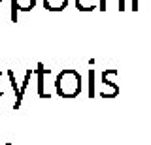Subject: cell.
I'll list each match as a JSON object with an SVG mask.
<instances>
[{
    "instance_id": "obj_1",
    "label": "cell",
    "mask_w": 151,
    "mask_h": 145,
    "mask_svg": "<svg viewBox=\"0 0 151 145\" xmlns=\"http://www.w3.org/2000/svg\"><path fill=\"white\" fill-rule=\"evenodd\" d=\"M57 94L63 98H72L81 92V76L76 70H63L55 79Z\"/></svg>"
},
{
    "instance_id": "obj_2",
    "label": "cell",
    "mask_w": 151,
    "mask_h": 145,
    "mask_svg": "<svg viewBox=\"0 0 151 145\" xmlns=\"http://www.w3.org/2000/svg\"><path fill=\"white\" fill-rule=\"evenodd\" d=\"M36 0H12V19L17 21V11H30Z\"/></svg>"
},
{
    "instance_id": "obj_3",
    "label": "cell",
    "mask_w": 151,
    "mask_h": 145,
    "mask_svg": "<svg viewBox=\"0 0 151 145\" xmlns=\"http://www.w3.org/2000/svg\"><path fill=\"white\" fill-rule=\"evenodd\" d=\"M74 2L79 11H93L96 10V6H100V0H74Z\"/></svg>"
},
{
    "instance_id": "obj_4",
    "label": "cell",
    "mask_w": 151,
    "mask_h": 145,
    "mask_svg": "<svg viewBox=\"0 0 151 145\" xmlns=\"http://www.w3.org/2000/svg\"><path fill=\"white\" fill-rule=\"evenodd\" d=\"M68 4V0H44V6L45 10L49 11H63Z\"/></svg>"
},
{
    "instance_id": "obj_5",
    "label": "cell",
    "mask_w": 151,
    "mask_h": 145,
    "mask_svg": "<svg viewBox=\"0 0 151 145\" xmlns=\"http://www.w3.org/2000/svg\"><path fill=\"white\" fill-rule=\"evenodd\" d=\"M44 72H45L44 64H38V92H40L42 98H49V96L44 92Z\"/></svg>"
},
{
    "instance_id": "obj_6",
    "label": "cell",
    "mask_w": 151,
    "mask_h": 145,
    "mask_svg": "<svg viewBox=\"0 0 151 145\" xmlns=\"http://www.w3.org/2000/svg\"><path fill=\"white\" fill-rule=\"evenodd\" d=\"M89 81H91V83H93V70H91V72H89ZM89 94H91V96L94 94V89H93V85H91V87H89Z\"/></svg>"
},
{
    "instance_id": "obj_7",
    "label": "cell",
    "mask_w": 151,
    "mask_h": 145,
    "mask_svg": "<svg viewBox=\"0 0 151 145\" xmlns=\"http://www.w3.org/2000/svg\"><path fill=\"white\" fill-rule=\"evenodd\" d=\"M2 77H4V76H2V72H0V96L4 94V83H2Z\"/></svg>"
},
{
    "instance_id": "obj_8",
    "label": "cell",
    "mask_w": 151,
    "mask_h": 145,
    "mask_svg": "<svg viewBox=\"0 0 151 145\" xmlns=\"http://www.w3.org/2000/svg\"><path fill=\"white\" fill-rule=\"evenodd\" d=\"M138 8H140V6H138V0H132V10L136 11V10H138Z\"/></svg>"
},
{
    "instance_id": "obj_9",
    "label": "cell",
    "mask_w": 151,
    "mask_h": 145,
    "mask_svg": "<svg viewBox=\"0 0 151 145\" xmlns=\"http://www.w3.org/2000/svg\"><path fill=\"white\" fill-rule=\"evenodd\" d=\"M0 4H2V0H0Z\"/></svg>"
}]
</instances>
